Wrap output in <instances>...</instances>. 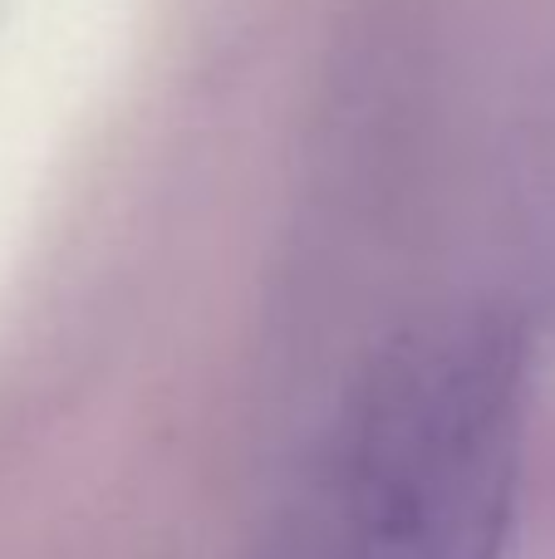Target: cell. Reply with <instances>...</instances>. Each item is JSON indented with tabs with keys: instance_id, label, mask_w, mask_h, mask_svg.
<instances>
[{
	"instance_id": "obj_1",
	"label": "cell",
	"mask_w": 555,
	"mask_h": 559,
	"mask_svg": "<svg viewBox=\"0 0 555 559\" xmlns=\"http://www.w3.org/2000/svg\"><path fill=\"white\" fill-rule=\"evenodd\" d=\"M531 417L517 319L399 334L350 388L256 559H507Z\"/></svg>"
}]
</instances>
